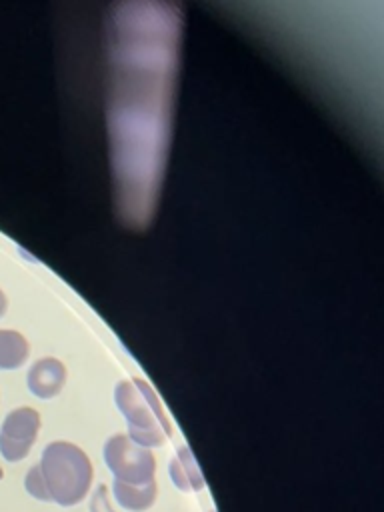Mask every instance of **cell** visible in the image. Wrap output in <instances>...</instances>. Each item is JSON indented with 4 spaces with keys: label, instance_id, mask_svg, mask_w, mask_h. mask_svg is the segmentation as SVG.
Returning <instances> with one entry per match:
<instances>
[{
    "label": "cell",
    "instance_id": "30bf717a",
    "mask_svg": "<svg viewBox=\"0 0 384 512\" xmlns=\"http://www.w3.org/2000/svg\"><path fill=\"white\" fill-rule=\"evenodd\" d=\"M6 312V296L2 294V290H0V316Z\"/></svg>",
    "mask_w": 384,
    "mask_h": 512
},
{
    "label": "cell",
    "instance_id": "7a4b0ae2",
    "mask_svg": "<svg viewBox=\"0 0 384 512\" xmlns=\"http://www.w3.org/2000/svg\"><path fill=\"white\" fill-rule=\"evenodd\" d=\"M116 408L128 422V436L146 448L162 446L174 432L172 422L144 378L122 380L114 388Z\"/></svg>",
    "mask_w": 384,
    "mask_h": 512
},
{
    "label": "cell",
    "instance_id": "9c48e42d",
    "mask_svg": "<svg viewBox=\"0 0 384 512\" xmlns=\"http://www.w3.org/2000/svg\"><path fill=\"white\" fill-rule=\"evenodd\" d=\"M90 512H114L108 496V486L100 484L90 498Z\"/></svg>",
    "mask_w": 384,
    "mask_h": 512
},
{
    "label": "cell",
    "instance_id": "8992f818",
    "mask_svg": "<svg viewBox=\"0 0 384 512\" xmlns=\"http://www.w3.org/2000/svg\"><path fill=\"white\" fill-rule=\"evenodd\" d=\"M170 478H172V484L182 490V492H198L204 488V478H202V472L196 464V458L194 454L190 452L188 446H180L176 450V454L172 456L170 460Z\"/></svg>",
    "mask_w": 384,
    "mask_h": 512
},
{
    "label": "cell",
    "instance_id": "277c9868",
    "mask_svg": "<svg viewBox=\"0 0 384 512\" xmlns=\"http://www.w3.org/2000/svg\"><path fill=\"white\" fill-rule=\"evenodd\" d=\"M40 414L22 406L12 410L0 426V452L8 462H20L30 454L32 444L38 438Z\"/></svg>",
    "mask_w": 384,
    "mask_h": 512
},
{
    "label": "cell",
    "instance_id": "52a82bcc",
    "mask_svg": "<svg viewBox=\"0 0 384 512\" xmlns=\"http://www.w3.org/2000/svg\"><path fill=\"white\" fill-rule=\"evenodd\" d=\"M112 490H114V496H116L118 504L124 510H130V512L148 510L154 504L156 492H158L156 480H148V482H142V484H126V482L114 480Z\"/></svg>",
    "mask_w": 384,
    "mask_h": 512
},
{
    "label": "cell",
    "instance_id": "6da1fadb",
    "mask_svg": "<svg viewBox=\"0 0 384 512\" xmlns=\"http://www.w3.org/2000/svg\"><path fill=\"white\" fill-rule=\"evenodd\" d=\"M38 470L50 502L58 506H76L90 490L92 462L82 448L72 442L56 440L42 450Z\"/></svg>",
    "mask_w": 384,
    "mask_h": 512
},
{
    "label": "cell",
    "instance_id": "ba28073f",
    "mask_svg": "<svg viewBox=\"0 0 384 512\" xmlns=\"http://www.w3.org/2000/svg\"><path fill=\"white\" fill-rule=\"evenodd\" d=\"M28 358V342L20 332L0 330V370L20 368Z\"/></svg>",
    "mask_w": 384,
    "mask_h": 512
},
{
    "label": "cell",
    "instance_id": "3957f363",
    "mask_svg": "<svg viewBox=\"0 0 384 512\" xmlns=\"http://www.w3.org/2000/svg\"><path fill=\"white\" fill-rule=\"evenodd\" d=\"M104 462L120 482L142 484L154 480L156 458L152 450L136 444L128 434H114L106 440Z\"/></svg>",
    "mask_w": 384,
    "mask_h": 512
},
{
    "label": "cell",
    "instance_id": "8fae6325",
    "mask_svg": "<svg viewBox=\"0 0 384 512\" xmlns=\"http://www.w3.org/2000/svg\"><path fill=\"white\" fill-rule=\"evenodd\" d=\"M2 476H4V470H2V466H0V480H2Z\"/></svg>",
    "mask_w": 384,
    "mask_h": 512
},
{
    "label": "cell",
    "instance_id": "5b68a950",
    "mask_svg": "<svg viewBox=\"0 0 384 512\" xmlns=\"http://www.w3.org/2000/svg\"><path fill=\"white\" fill-rule=\"evenodd\" d=\"M26 382L36 398H54L66 384V366L56 358H42L32 364Z\"/></svg>",
    "mask_w": 384,
    "mask_h": 512
}]
</instances>
